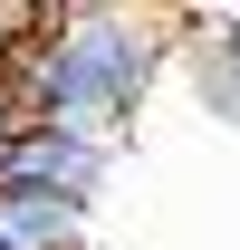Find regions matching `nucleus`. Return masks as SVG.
Listing matches in <instances>:
<instances>
[{"instance_id":"f03ea898","label":"nucleus","mask_w":240,"mask_h":250,"mask_svg":"<svg viewBox=\"0 0 240 250\" xmlns=\"http://www.w3.org/2000/svg\"><path fill=\"white\" fill-rule=\"evenodd\" d=\"M106 164H116V145H96V135L20 125V145H10V164H0V183H29V192H58V202H87V212H96Z\"/></svg>"},{"instance_id":"7ed1b4c3","label":"nucleus","mask_w":240,"mask_h":250,"mask_svg":"<svg viewBox=\"0 0 240 250\" xmlns=\"http://www.w3.org/2000/svg\"><path fill=\"white\" fill-rule=\"evenodd\" d=\"M0 250H96V212L29 192V183H0Z\"/></svg>"},{"instance_id":"f257e3e1","label":"nucleus","mask_w":240,"mask_h":250,"mask_svg":"<svg viewBox=\"0 0 240 250\" xmlns=\"http://www.w3.org/2000/svg\"><path fill=\"white\" fill-rule=\"evenodd\" d=\"M182 20L173 10H125V0H48V29L20 58L10 96L29 125H67V135H96L116 145L125 125L144 116L154 77L173 67Z\"/></svg>"},{"instance_id":"423d86ee","label":"nucleus","mask_w":240,"mask_h":250,"mask_svg":"<svg viewBox=\"0 0 240 250\" xmlns=\"http://www.w3.org/2000/svg\"><path fill=\"white\" fill-rule=\"evenodd\" d=\"M20 125H29V116H20V96L0 87V164H10V145H20Z\"/></svg>"},{"instance_id":"39448f33","label":"nucleus","mask_w":240,"mask_h":250,"mask_svg":"<svg viewBox=\"0 0 240 250\" xmlns=\"http://www.w3.org/2000/svg\"><path fill=\"white\" fill-rule=\"evenodd\" d=\"M39 29H48V0H0V87L20 77V58L39 48Z\"/></svg>"},{"instance_id":"20e7f679","label":"nucleus","mask_w":240,"mask_h":250,"mask_svg":"<svg viewBox=\"0 0 240 250\" xmlns=\"http://www.w3.org/2000/svg\"><path fill=\"white\" fill-rule=\"evenodd\" d=\"M182 48H192V77H211L202 106L221 125H240V29L231 20H182Z\"/></svg>"}]
</instances>
